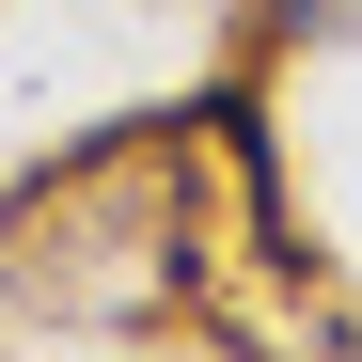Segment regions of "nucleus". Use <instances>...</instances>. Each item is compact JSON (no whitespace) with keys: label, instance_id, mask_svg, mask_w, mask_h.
<instances>
[{"label":"nucleus","instance_id":"nucleus-2","mask_svg":"<svg viewBox=\"0 0 362 362\" xmlns=\"http://www.w3.org/2000/svg\"><path fill=\"white\" fill-rule=\"evenodd\" d=\"M331 16H362V0H268V32H331Z\"/></svg>","mask_w":362,"mask_h":362},{"label":"nucleus","instance_id":"nucleus-1","mask_svg":"<svg viewBox=\"0 0 362 362\" xmlns=\"http://www.w3.org/2000/svg\"><path fill=\"white\" fill-rule=\"evenodd\" d=\"M0 268H16L47 315H158L189 284V142L173 127H127L64 158L47 189L0 205Z\"/></svg>","mask_w":362,"mask_h":362}]
</instances>
